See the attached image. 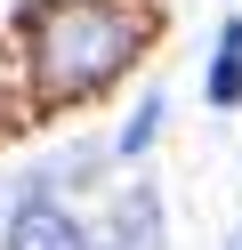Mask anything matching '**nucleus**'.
Instances as JSON below:
<instances>
[{
  "label": "nucleus",
  "mask_w": 242,
  "mask_h": 250,
  "mask_svg": "<svg viewBox=\"0 0 242 250\" xmlns=\"http://www.w3.org/2000/svg\"><path fill=\"white\" fill-rule=\"evenodd\" d=\"M154 41V8L145 0H32L24 8V81L32 105L73 113V105L105 97Z\"/></svg>",
  "instance_id": "f257e3e1"
},
{
  "label": "nucleus",
  "mask_w": 242,
  "mask_h": 250,
  "mask_svg": "<svg viewBox=\"0 0 242 250\" xmlns=\"http://www.w3.org/2000/svg\"><path fill=\"white\" fill-rule=\"evenodd\" d=\"M8 250H89V234H81V218L57 210V202H24V210L8 218Z\"/></svg>",
  "instance_id": "f03ea898"
},
{
  "label": "nucleus",
  "mask_w": 242,
  "mask_h": 250,
  "mask_svg": "<svg viewBox=\"0 0 242 250\" xmlns=\"http://www.w3.org/2000/svg\"><path fill=\"white\" fill-rule=\"evenodd\" d=\"M210 105H242V17L218 33V57H210Z\"/></svg>",
  "instance_id": "7ed1b4c3"
},
{
  "label": "nucleus",
  "mask_w": 242,
  "mask_h": 250,
  "mask_svg": "<svg viewBox=\"0 0 242 250\" xmlns=\"http://www.w3.org/2000/svg\"><path fill=\"white\" fill-rule=\"evenodd\" d=\"M154 113H161V105H145V113L121 129V153H145V137H154Z\"/></svg>",
  "instance_id": "20e7f679"
},
{
  "label": "nucleus",
  "mask_w": 242,
  "mask_h": 250,
  "mask_svg": "<svg viewBox=\"0 0 242 250\" xmlns=\"http://www.w3.org/2000/svg\"><path fill=\"white\" fill-rule=\"evenodd\" d=\"M226 250H242V234H234V242H226Z\"/></svg>",
  "instance_id": "39448f33"
}]
</instances>
